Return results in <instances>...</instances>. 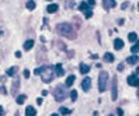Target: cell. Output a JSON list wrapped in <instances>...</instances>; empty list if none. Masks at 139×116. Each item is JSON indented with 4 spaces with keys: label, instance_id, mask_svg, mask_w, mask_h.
Listing matches in <instances>:
<instances>
[{
    "label": "cell",
    "instance_id": "cell-1",
    "mask_svg": "<svg viewBox=\"0 0 139 116\" xmlns=\"http://www.w3.org/2000/svg\"><path fill=\"white\" fill-rule=\"evenodd\" d=\"M56 31H58V34L61 35V37H65L67 38V39H76V37H77V34H76L75 28H73L70 24L67 22H62V24H58L56 25Z\"/></svg>",
    "mask_w": 139,
    "mask_h": 116
},
{
    "label": "cell",
    "instance_id": "cell-2",
    "mask_svg": "<svg viewBox=\"0 0 139 116\" xmlns=\"http://www.w3.org/2000/svg\"><path fill=\"white\" fill-rule=\"evenodd\" d=\"M41 78H42V81L44 83H51L52 81V78H54V76H55V70H54V67L52 66H42L41 67Z\"/></svg>",
    "mask_w": 139,
    "mask_h": 116
},
{
    "label": "cell",
    "instance_id": "cell-3",
    "mask_svg": "<svg viewBox=\"0 0 139 116\" xmlns=\"http://www.w3.org/2000/svg\"><path fill=\"white\" fill-rule=\"evenodd\" d=\"M107 84H108V73L107 71H100L98 74V91L104 92L107 90Z\"/></svg>",
    "mask_w": 139,
    "mask_h": 116
},
{
    "label": "cell",
    "instance_id": "cell-4",
    "mask_svg": "<svg viewBox=\"0 0 139 116\" xmlns=\"http://www.w3.org/2000/svg\"><path fill=\"white\" fill-rule=\"evenodd\" d=\"M54 98L58 102H61V101H63L65 98H66V91H65L63 85H58L54 90Z\"/></svg>",
    "mask_w": 139,
    "mask_h": 116
},
{
    "label": "cell",
    "instance_id": "cell-5",
    "mask_svg": "<svg viewBox=\"0 0 139 116\" xmlns=\"http://www.w3.org/2000/svg\"><path fill=\"white\" fill-rule=\"evenodd\" d=\"M118 81H117V77H112L111 78V99L112 101H117L118 97V87H117Z\"/></svg>",
    "mask_w": 139,
    "mask_h": 116
},
{
    "label": "cell",
    "instance_id": "cell-6",
    "mask_svg": "<svg viewBox=\"0 0 139 116\" xmlns=\"http://www.w3.org/2000/svg\"><path fill=\"white\" fill-rule=\"evenodd\" d=\"M18 90H20V78H14L13 80V85H11V95L17 97Z\"/></svg>",
    "mask_w": 139,
    "mask_h": 116
},
{
    "label": "cell",
    "instance_id": "cell-7",
    "mask_svg": "<svg viewBox=\"0 0 139 116\" xmlns=\"http://www.w3.org/2000/svg\"><path fill=\"white\" fill-rule=\"evenodd\" d=\"M126 81H128L129 85H132V87H139V78L136 74H131V76L126 78Z\"/></svg>",
    "mask_w": 139,
    "mask_h": 116
},
{
    "label": "cell",
    "instance_id": "cell-8",
    "mask_svg": "<svg viewBox=\"0 0 139 116\" xmlns=\"http://www.w3.org/2000/svg\"><path fill=\"white\" fill-rule=\"evenodd\" d=\"M82 88L87 92L88 90L91 88V78H88V77H86V78L83 80V83H82Z\"/></svg>",
    "mask_w": 139,
    "mask_h": 116
},
{
    "label": "cell",
    "instance_id": "cell-9",
    "mask_svg": "<svg viewBox=\"0 0 139 116\" xmlns=\"http://www.w3.org/2000/svg\"><path fill=\"white\" fill-rule=\"evenodd\" d=\"M114 48H115V50H121L124 48V41L117 38V39L114 41Z\"/></svg>",
    "mask_w": 139,
    "mask_h": 116
},
{
    "label": "cell",
    "instance_id": "cell-10",
    "mask_svg": "<svg viewBox=\"0 0 139 116\" xmlns=\"http://www.w3.org/2000/svg\"><path fill=\"white\" fill-rule=\"evenodd\" d=\"M103 59H104V62H107V63H112L115 57H114V55H112V53L107 52V53H105L104 56H103Z\"/></svg>",
    "mask_w": 139,
    "mask_h": 116
},
{
    "label": "cell",
    "instance_id": "cell-11",
    "mask_svg": "<svg viewBox=\"0 0 139 116\" xmlns=\"http://www.w3.org/2000/svg\"><path fill=\"white\" fill-rule=\"evenodd\" d=\"M35 115H37L35 108H32V106H27L25 108V116H35Z\"/></svg>",
    "mask_w": 139,
    "mask_h": 116
},
{
    "label": "cell",
    "instance_id": "cell-12",
    "mask_svg": "<svg viewBox=\"0 0 139 116\" xmlns=\"http://www.w3.org/2000/svg\"><path fill=\"white\" fill-rule=\"evenodd\" d=\"M58 4H55V3H54V4H49L48 6V7H46V11H48V13L49 14H54V13H56V11H58Z\"/></svg>",
    "mask_w": 139,
    "mask_h": 116
},
{
    "label": "cell",
    "instance_id": "cell-13",
    "mask_svg": "<svg viewBox=\"0 0 139 116\" xmlns=\"http://www.w3.org/2000/svg\"><path fill=\"white\" fill-rule=\"evenodd\" d=\"M25 99H27V95H17V98H16V102L18 103V105H23V103L25 102Z\"/></svg>",
    "mask_w": 139,
    "mask_h": 116
},
{
    "label": "cell",
    "instance_id": "cell-14",
    "mask_svg": "<svg viewBox=\"0 0 139 116\" xmlns=\"http://www.w3.org/2000/svg\"><path fill=\"white\" fill-rule=\"evenodd\" d=\"M54 70H55V74L56 76H63V69H62V64H56V66L54 67Z\"/></svg>",
    "mask_w": 139,
    "mask_h": 116
},
{
    "label": "cell",
    "instance_id": "cell-15",
    "mask_svg": "<svg viewBox=\"0 0 139 116\" xmlns=\"http://www.w3.org/2000/svg\"><path fill=\"white\" fill-rule=\"evenodd\" d=\"M75 80H76L75 76H69V77H67V78H66V83H65V84H66V87H72L73 83H75Z\"/></svg>",
    "mask_w": 139,
    "mask_h": 116
},
{
    "label": "cell",
    "instance_id": "cell-16",
    "mask_svg": "<svg viewBox=\"0 0 139 116\" xmlns=\"http://www.w3.org/2000/svg\"><path fill=\"white\" fill-rule=\"evenodd\" d=\"M126 62H128V63L129 64H135V63H138V62H139V57H138V56H129V57L128 59H126Z\"/></svg>",
    "mask_w": 139,
    "mask_h": 116
},
{
    "label": "cell",
    "instance_id": "cell-17",
    "mask_svg": "<svg viewBox=\"0 0 139 116\" xmlns=\"http://www.w3.org/2000/svg\"><path fill=\"white\" fill-rule=\"evenodd\" d=\"M32 46H34V41H32V39L25 41V43H24V49H25V50H29Z\"/></svg>",
    "mask_w": 139,
    "mask_h": 116
},
{
    "label": "cell",
    "instance_id": "cell-18",
    "mask_svg": "<svg viewBox=\"0 0 139 116\" xmlns=\"http://www.w3.org/2000/svg\"><path fill=\"white\" fill-rule=\"evenodd\" d=\"M88 71H90V66H87V64H80V73L82 74H87Z\"/></svg>",
    "mask_w": 139,
    "mask_h": 116
},
{
    "label": "cell",
    "instance_id": "cell-19",
    "mask_svg": "<svg viewBox=\"0 0 139 116\" xmlns=\"http://www.w3.org/2000/svg\"><path fill=\"white\" fill-rule=\"evenodd\" d=\"M17 70H18V67H17V66H13L11 69L7 70V76H14V74L17 73Z\"/></svg>",
    "mask_w": 139,
    "mask_h": 116
},
{
    "label": "cell",
    "instance_id": "cell-20",
    "mask_svg": "<svg viewBox=\"0 0 139 116\" xmlns=\"http://www.w3.org/2000/svg\"><path fill=\"white\" fill-rule=\"evenodd\" d=\"M128 39L131 41V42H135V41H138V35H136V32H131V34L128 35Z\"/></svg>",
    "mask_w": 139,
    "mask_h": 116
},
{
    "label": "cell",
    "instance_id": "cell-21",
    "mask_svg": "<svg viewBox=\"0 0 139 116\" xmlns=\"http://www.w3.org/2000/svg\"><path fill=\"white\" fill-rule=\"evenodd\" d=\"M131 52L132 53H138L139 52V41H135V45L131 48Z\"/></svg>",
    "mask_w": 139,
    "mask_h": 116
},
{
    "label": "cell",
    "instance_id": "cell-22",
    "mask_svg": "<svg viewBox=\"0 0 139 116\" xmlns=\"http://www.w3.org/2000/svg\"><path fill=\"white\" fill-rule=\"evenodd\" d=\"M87 7H88L87 2H82L80 4H79V10H80V11H86V10H87Z\"/></svg>",
    "mask_w": 139,
    "mask_h": 116
},
{
    "label": "cell",
    "instance_id": "cell-23",
    "mask_svg": "<svg viewBox=\"0 0 139 116\" xmlns=\"http://www.w3.org/2000/svg\"><path fill=\"white\" fill-rule=\"evenodd\" d=\"M59 112H61V115H70V113H72V111H69V109H67V108H61V109H59Z\"/></svg>",
    "mask_w": 139,
    "mask_h": 116
},
{
    "label": "cell",
    "instance_id": "cell-24",
    "mask_svg": "<svg viewBox=\"0 0 139 116\" xmlns=\"http://www.w3.org/2000/svg\"><path fill=\"white\" fill-rule=\"evenodd\" d=\"M27 8H28V10H34V8H35V2L28 0V2H27Z\"/></svg>",
    "mask_w": 139,
    "mask_h": 116
},
{
    "label": "cell",
    "instance_id": "cell-25",
    "mask_svg": "<svg viewBox=\"0 0 139 116\" xmlns=\"http://www.w3.org/2000/svg\"><path fill=\"white\" fill-rule=\"evenodd\" d=\"M91 16H93V13H91V8L87 7V10H86V13H84V17H86V18H90Z\"/></svg>",
    "mask_w": 139,
    "mask_h": 116
},
{
    "label": "cell",
    "instance_id": "cell-26",
    "mask_svg": "<svg viewBox=\"0 0 139 116\" xmlns=\"http://www.w3.org/2000/svg\"><path fill=\"white\" fill-rule=\"evenodd\" d=\"M70 98H72V101L77 99V92H76V90H73L72 92H70Z\"/></svg>",
    "mask_w": 139,
    "mask_h": 116
},
{
    "label": "cell",
    "instance_id": "cell-27",
    "mask_svg": "<svg viewBox=\"0 0 139 116\" xmlns=\"http://www.w3.org/2000/svg\"><path fill=\"white\" fill-rule=\"evenodd\" d=\"M0 94H3V95H4V94H7V90H6V87H4V85H2V87H0Z\"/></svg>",
    "mask_w": 139,
    "mask_h": 116
},
{
    "label": "cell",
    "instance_id": "cell-28",
    "mask_svg": "<svg viewBox=\"0 0 139 116\" xmlns=\"http://www.w3.org/2000/svg\"><path fill=\"white\" fill-rule=\"evenodd\" d=\"M104 8H110V0H104Z\"/></svg>",
    "mask_w": 139,
    "mask_h": 116
},
{
    "label": "cell",
    "instance_id": "cell-29",
    "mask_svg": "<svg viewBox=\"0 0 139 116\" xmlns=\"http://www.w3.org/2000/svg\"><path fill=\"white\" fill-rule=\"evenodd\" d=\"M58 46H59V49H65V50H66V46H63V43H62V42H58Z\"/></svg>",
    "mask_w": 139,
    "mask_h": 116
},
{
    "label": "cell",
    "instance_id": "cell-30",
    "mask_svg": "<svg viewBox=\"0 0 139 116\" xmlns=\"http://www.w3.org/2000/svg\"><path fill=\"white\" fill-rule=\"evenodd\" d=\"M117 70H118V71H122V70H124V64H122V63H121V64H118Z\"/></svg>",
    "mask_w": 139,
    "mask_h": 116
},
{
    "label": "cell",
    "instance_id": "cell-31",
    "mask_svg": "<svg viewBox=\"0 0 139 116\" xmlns=\"http://www.w3.org/2000/svg\"><path fill=\"white\" fill-rule=\"evenodd\" d=\"M23 74H24L25 78H28V77H29V71L28 70H24V73H23Z\"/></svg>",
    "mask_w": 139,
    "mask_h": 116
},
{
    "label": "cell",
    "instance_id": "cell-32",
    "mask_svg": "<svg viewBox=\"0 0 139 116\" xmlns=\"http://www.w3.org/2000/svg\"><path fill=\"white\" fill-rule=\"evenodd\" d=\"M128 6H129V3H128V2H125V3H124V4H122V6H121V8H122V10H124V8H126V7H128Z\"/></svg>",
    "mask_w": 139,
    "mask_h": 116
},
{
    "label": "cell",
    "instance_id": "cell-33",
    "mask_svg": "<svg viewBox=\"0 0 139 116\" xmlns=\"http://www.w3.org/2000/svg\"><path fill=\"white\" fill-rule=\"evenodd\" d=\"M0 116H6V115H4V109H3V106H0Z\"/></svg>",
    "mask_w": 139,
    "mask_h": 116
},
{
    "label": "cell",
    "instance_id": "cell-34",
    "mask_svg": "<svg viewBox=\"0 0 139 116\" xmlns=\"http://www.w3.org/2000/svg\"><path fill=\"white\" fill-rule=\"evenodd\" d=\"M39 73H41V67H39V69H35V70H34V74H37V76H38Z\"/></svg>",
    "mask_w": 139,
    "mask_h": 116
},
{
    "label": "cell",
    "instance_id": "cell-35",
    "mask_svg": "<svg viewBox=\"0 0 139 116\" xmlns=\"http://www.w3.org/2000/svg\"><path fill=\"white\" fill-rule=\"evenodd\" d=\"M117 112H118V116H124V112L121 109H117Z\"/></svg>",
    "mask_w": 139,
    "mask_h": 116
},
{
    "label": "cell",
    "instance_id": "cell-36",
    "mask_svg": "<svg viewBox=\"0 0 139 116\" xmlns=\"http://www.w3.org/2000/svg\"><path fill=\"white\" fill-rule=\"evenodd\" d=\"M37 103H38V105H42V98H38V99H37Z\"/></svg>",
    "mask_w": 139,
    "mask_h": 116
},
{
    "label": "cell",
    "instance_id": "cell-37",
    "mask_svg": "<svg viewBox=\"0 0 139 116\" xmlns=\"http://www.w3.org/2000/svg\"><path fill=\"white\" fill-rule=\"evenodd\" d=\"M21 56H23V55H21V52H16V57H18V59H20Z\"/></svg>",
    "mask_w": 139,
    "mask_h": 116
},
{
    "label": "cell",
    "instance_id": "cell-38",
    "mask_svg": "<svg viewBox=\"0 0 139 116\" xmlns=\"http://www.w3.org/2000/svg\"><path fill=\"white\" fill-rule=\"evenodd\" d=\"M88 4H90V6H94V3H96V2H94V0H88Z\"/></svg>",
    "mask_w": 139,
    "mask_h": 116
},
{
    "label": "cell",
    "instance_id": "cell-39",
    "mask_svg": "<svg viewBox=\"0 0 139 116\" xmlns=\"http://www.w3.org/2000/svg\"><path fill=\"white\" fill-rule=\"evenodd\" d=\"M0 81H2V83H4V81H6V77H4V76H3V77H0Z\"/></svg>",
    "mask_w": 139,
    "mask_h": 116
},
{
    "label": "cell",
    "instance_id": "cell-40",
    "mask_svg": "<svg viewBox=\"0 0 139 116\" xmlns=\"http://www.w3.org/2000/svg\"><path fill=\"white\" fill-rule=\"evenodd\" d=\"M72 6V0H67V7H70Z\"/></svg>",
    "mask_w": 139,
    "mask_h": 116
},
{
    "label": "cell",
    "instance_id": "cell-41",
    "mask_svg": "<svg viewBox=\"0 0 139 116\" xmlns=\"http://www.w3.org/2000/svg\"><path fill=\"white\" fill-rule=\"evenodd\" d=\"M14 116H20V112H16V115H14Z\"/></svg>",
    "mask_w": 139,
    "mask_h": 116
},
{
    "label": "cell",
    "instance_id": "cell-42",
    "mask_svg": "<svg viewBox=\"0 0 139 116\" xmlns=\"http://www.w3.org/2000/svg\"><path fill=\"white\" fill-rule=\"evenodd\" d=\"M52 116H59V115H58V113H54V115H52Z\"/></svg>",
    "mask_w": 139,
    "mask_h": 116
},
{
    "label": "cell",
    "instance_id": "cell-43",
    "mask_svg": "<svg viewBox=\"0 0 139 116\" xmlns=\"http://www.w3.org/2000/svg\"><path fill=\"white\" fill-rule=\"evenodd\" d=\"M136 74H139V67H138V70H136Z\"/></svg>",
    "mask_w": 139,
    "mask_h": 116
},
{
    "label": "cell",
    "instance_id": "cell-44",
    "mask_svg": "<svg viewBox=\"0 0 139 116\" xmlns=\"http://www.w3.org/2000/svg\"><path fill=\"white\" fill-rule=\"evenodd\" d=\"M138 97H139V90H138Z\"/></svg>",
    "mask_w": 139,
    "mask_h": 116
},
{
    "label": "cell",
    "instance_id": "cell-45",
    "mask_svg": "<svg viewBox=\"0 0 139 116\" xmlns=\"http://www.w3.org/2000/svg\"><path fill=\"white\" fill-rule=\"evenodd\" d=\"M138 10H139V4H138Z\"/></svg>",
    "mask_w": 139,
    "mask_h": 116
},
{
    "label": "cell",
    "instance_id": "cell-46",
    "mask_svg": "<svg viewBox=\"0 0 139 116\" xmlns=\"http://www.w3.org/2000/svg\"><path fill=\"white\" fill-rule=\"evenodd\" d=\"M108 116H114V115H108Z\"/></svg>",
    "mask_w": 139,
    "mask_h": 116
}]
</instances>
